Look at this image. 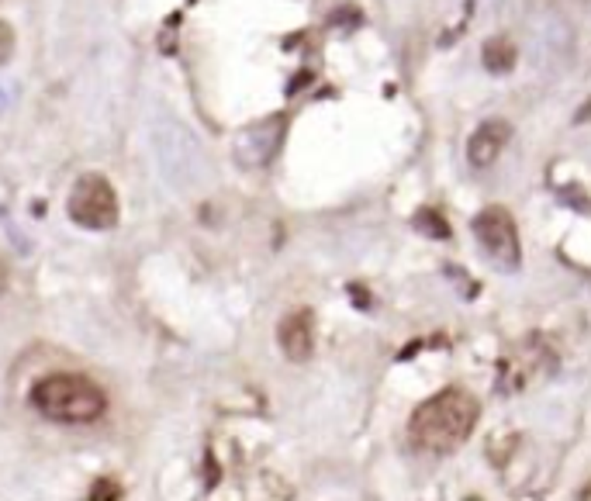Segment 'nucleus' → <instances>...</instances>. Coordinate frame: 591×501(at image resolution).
<instances>
[{
    "label": "nucleus",
    "mask_w": 591,
    "mask_h": 501,
    "mask_svg": "<svg viewBox=\"0 0 591 501\" xmlns=\"http://www.w3.org/2000/svg\"><path fill=\"white\" fill-rule=\"evenodd\" d=\"M481 418V405L477 398L464 391V387H446L433 398H426L422 405L411 411L408 418V436L419 449L426 453H453L460 449L467 439L474 436Z\"/></svg>",
    "instance_id": "nucleus-1"
},
{
    "label": "nucleus",
    "mask_w": 591,
    "mask_h": 501,
    "mask_svg": "<svg viewBox=\"0 0 591 501\" xmlns=\"http://www.w3.org/2000/svg\"><path fill=\"white\" fill-rule=\"evenodd\" d=\"M31 408L60 425H91L104 418L108 394L104 387L84 374H45L31 384Z\"/></svg>",
    "instance_id": "nucleus-2"
},
{
    "label": "nucleus",
    "mask_w": 591,
    "mask_h": 501,
    "mask_svg": "<svg viewBox=\"0 0 591 501\" xmlns=\"http://www.w3.org/2000/svg\"><path fill=\"white\" fill-rule=\"evenodd\" d=\"M66 215L73 225L80 228H91V232H111L118 219H122V204H118V194L115 184L100 173H87L80 177L73 190H69V201H66Z\"/></svg>",
    "instance_id": "nucleus-3"
},
{
    "label": "nucleus",
    "mask_w": 591,
    "mask_h": 501,
    "mask_svg": "<svg viewBox=\"0 0 591 501\" xmlns=\"http://www.w3.org/2000/svg\"><path fill=\"white\" fill-rule=\"evenodd\" d=\"M557 367V356L554 349L543 343V339H526L515 349H508L501 356V370H498V387L508 391V394H519L532 384H539L543 377L554 374Z\"/></svg>",
    "instance_id": "nucleus-4"
},
{
    "label": "nucleus",
    "mask_w": 591,
    "mask_h": 501,
    "mask_svg": "<svg viewBox=\"0 0 591 501\" xmlns=\"http://www.w3.org/2000/svg\"><path fill=\"white\" fill-rule=\"evenodd\" d=\"M474 235H477L481 250L488 252L495 263L512 266V270L519 266L523 246H519V228H515V219L508 215V208H501V204L484 208V211L474 219Z\"/></svg>",
    "instance_id": "nucleus-5"
},
{
    "label": "nucleus",
    "mask_w": 591,
    "mask_h": 501,
    "mask_svg": "<svg viewBox=\"0 0 591 501\" xmlns=\"http://www.w3.org/2000/svg\"><path fill=\"white\" fill-rule=\"evenodd\" d=\"M277 343L291 363H305L315 353V314L308 308L284 314L277 325Z\"/></svg>",
    "instance_id": "nucleus-6"
},
{
    "label": "nucleus",
    "mask_w": 591,
    "mask_h": 501,
    "mask_svg": "<svg viewBox=\"0 0 591 501\" xmlns=\"http://www.w3.org/2000/svg\"><path fill=\"white\" fill-rule=\"evenodd\" d=\"M280 139H284V118L274 115V118H267V122L243 131V139L236 142V156L246 166H260L280 149Z\"/></svg>",
    "instance_id": "nucleus-7"
},
{
    "label": "nucleus",
    "mask_w": 591,
    "mask_h": 501,
    "mask_svg": "<svg viewBox=\"0 0 591 501\" xmlns=\"http://www.w3.org/2000/svg\"><path fill=\"white\" fill-rule=\"evenodd\" d=\"M508 139H512V128L508 122H481V125L474 128V135H470V142H467V163L474 166V170H488V166H495V159L501 156V149L508 146Z\"/></svg>",
    "instance_id": "nucleus-8"
},
{
    "label": "nucleus",
    "mask_w": 591,
    "mask_h": 501,
    "mask_svg": "<svg viewBox=\"0 0 591 501\" xmlns=\"http://www.w3.org/2000/svg\"><path fill=\"white\" fill-rule=\"evenodd\" d=\"M481 63L491 76H501L515 66V45L508 38H488L484 49H481Z\"/></svg>",
    "instance_id": "nucleus-9"
},
{
    "label": "nucleus",
    "mask_w": 591,
    "mask_h": 501,
    "mask_svg": "<svg viewBox=\"0 0 591 501\" xmlns=\"http://www.w3.org/2000/svg\"><path fill=\"white\" fill-rule=\"evenodd\" d=\"M124 491H122V484L118 481H93V488H91V495L87 498L91 501H104V498H122Z\"/></svg>",
    "instance_id": "nucleus-10"
},
{
    "label": "nucleus",
    "mask_w": 591,
    "mask_h": 501,
    "mask_svg": "<svg viewBox=\"0 0 591 501\" xmlns=\"http://www.w3.org/2000/svg\"><path fill=\"white\" fill-rule=\"evenodd\" d=\"M14 45H18V35H14V28L0 18V66L14 56Z\"/></svg>",
    "instance_id": "nucleus-11"
},
{
    "label": "nucleus",
    "mask_w": 591,
    "mask_h": 501,
    "mask_svg": "<svg viewBox=\"0 0 591 501\" xmlns=\"http://www.w3.org/2000/svg\"><path fill=\"white\" fill-rule=\"evenodd\" d=\"M419 215H422V219H419V225H422V228H433L435 235H446V225L435 219V211H419Z\"/></svg>",
    "instance_id": "nucleus-12"
},
{
    "label": "nucleus",
    "mask_w": 591,
    "mask_h": 501,
    "mask_svg": "<svg viewBox=\"0 0 591 501\" xmlns=\"http://www.w3.org/2000/svg\"><path fill=\"white\" fill-rule=\"evenodd\" d=\"M4 283H7V274H4V266H0V290H4Z\"/></svg>",
    "instance_id": "nucleus-13"
},
{
    "label": "nucleus",
    "mask_w": 591,
    "mask_h": 501,
    "mask_svg": "<svg viewBox=\"0 0 591 501\" xmlns=\"http://www.w3.org/2000/svg\"><path fill=\"white\" fill-rule=\"evenodd\" d=\"M578 498H591V484L585 488V491H581V495H578Z\"/></svg>",
    "instance_id": "nucleus-14"
}]
</instances>
